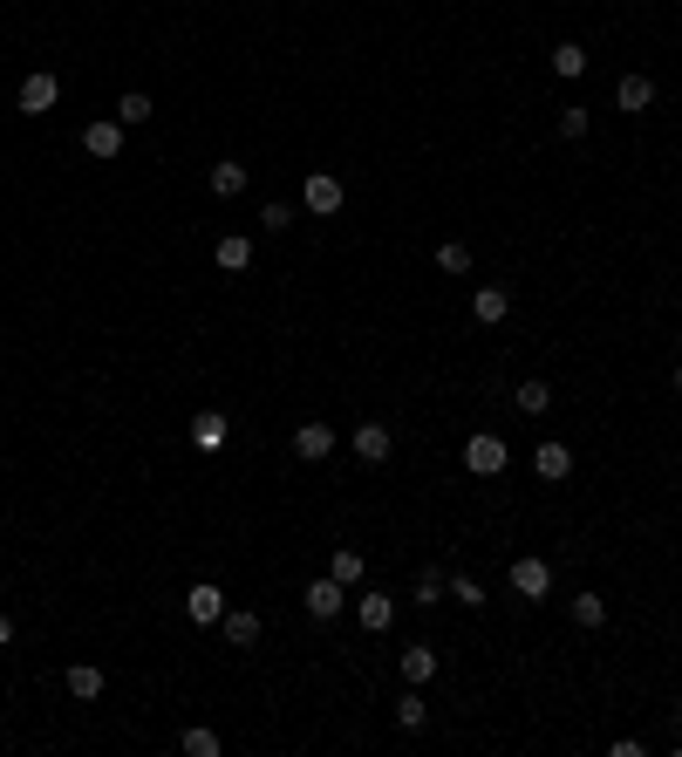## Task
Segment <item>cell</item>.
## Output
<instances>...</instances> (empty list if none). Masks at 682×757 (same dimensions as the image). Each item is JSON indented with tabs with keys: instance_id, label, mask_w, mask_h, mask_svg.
<instances>
[{
	"instance_id": "6da1fadb",
	"label": "cell",
	"mask_w": 682,
	"mask_h": 757,
	"mask_svg": "<svg viewBox=\"0 0 682 757\" xmlns=\"http://www.w3.org/2000/svg\"><path fill=\"white\" fill-rule=\"evenodd\" d=\"M505 437H492V430H478V437H464V471H471V478H498V471H505Z\"/></svg>"
},
{
	"instance_id": "7a4b0ae2",
	"label": "cell",
	"mask_w": 682,
	"mask_h": 757,
	"mask_svg": "<svg viewBox=\"0 0 682 757\" xmlns=\"http://www.w3.org/2000/svg\"><path fill=\"white\" fill-rule=\"evenodd\" d=\"M62 103V82L48 76V69H35V76H21V89H14V110L21 116H48Z\"/></svg>"
},
{
	"instance_id": "3957f363",
	"label": "cell",
	"mask_w": 682,
	"mask_h": 757,
	"mask_svg": "<svg viewBox=\"0 0 682 757\" xmlns=\"http://www.w3.org/2000/svg\"><path fill=\"white\" fill-rule=\"evenodd\" d=\"M335 444H341V430H335V423H321V417H307L301 430H294V457H301V464L335 457Z\"/></svg>"
},
{
	"instance_id": "277c9868",
	"label": "cell",
	"mask_w": 682,
	"mask_h": 757,
	"mask_svg": "<svg viewBox=\"0 0 682 757\" xmlns=\"http://www.w3.org/2000/svg\"><path fill=\"white\" fill-rule=\"evenodd\" d=\"M348 451L362 457V464H389V451H396V437H389V423H355V430H348Z\"/></svg>"
},
{
	"instance_id": "5b68a950",
	"label": "cell",
	"mask_w": 682,
	"mask_h": 757,
	"mask_svg": "<svg viewBox=\"0 0 682 757\" xmlns=\"http://www.w3.org/2000/svg\"><path fill=\"white\" fill-rule=\"evenodd\" d=\"M512 594H519V601H546V594H553V567H546L539 553L512 560Z\"/></svg>"
},
{
	"instance_id": "8992f818",
	"label": "cell",
	"mask_w": 682,
	"mask_h": 757,
	"mask_svg": "<svg viewBox=\"0 0 682 757\" xmlns=\"http://www.w3.org/2000/svg\"><path fill=\"white\" fill-rule=\"evenodd\" d=\"M232 444V423L219 417V410H198L191 417V451H205V457H219Z\"/></svg>"
},
{
	"instance_id": "52a82bcc",
	"label": "cell",
	"mask_w": 682,
	"mask_h": 757,
	"mask_svg": "<svg viewBox=\"0 0 682 757\" xmlns=\"http://www.w3.org/2000/svg\"><path fill=\"white\" fill-rule=\"evenodd\" d=\"M532 471H539L546 485H567V478H573V451L560 444V437H546V444L532 451Z\"/></svg>"
},
{
	"instance_id": "ba28073f",
	"label": "cell",
	"mask_w": 682,
	"mask_h": 757,
	"mask_svg": "<svg viewBox=\"0 0 682 757\" xmlns=\"http://www.w3.org/2000/svg\"><path fill=\"white\" fill-rule=\"evenodd\" d=\"M185 614L198 621V628H212V621L226 614V587H212V580H198V587L185 594Z\"/></svg>"
},
{
	"instance_id": "9c48e42d",
	"label": "cell",
	"mask_w": 682,
	"mask_h": 757,
	"mask_svg": "<svg viewBox=\"0 0 682 757\" xmlns=\"http://www.w3.org/2000/svg\"><path fill=\"white\" fill-rule=\"evenodd\" d=\"M82 151H89V157H103V164H110V157H123V123H116V116L89 123V130H82Z\"/></svg>"
},
{
	"instance_id": "30bf717a",
	"label": "cell",
	"mask_w": 682,
	"mask_h": 757,
	"mask_svg": "<svg viewBox=\"0 0 682 757\" xmlns=\"http://www.w3.org/2000/svg\"><path fill=\"white\" fill-rule=\"evenodd\" d=\"M341 594H348V587H341L335 573H328V580H314V587L301 594V607L314 614V621H335V614H341Z\"/></svg>"
},
{
	"instance_id": "8fae6325",
	"label": "cell",
	"mask_w": 682,
	"mask_h": 757,
	"mask_svg": "<svg viewBox=\"0 0 682 757\" xmlns=\"http://www.w3.org/2000/svg\"><path fill=\"white\" fill-rule=\"evenodd\" d=\"M301 205L307 212H341V178L335 171H314V178L301 185Z\"/></svg>"
},
{
	"instance_id": "7c38bea8",
	"label": "cell",
	"mask_w": 682,
	"mask_h": 757,
	"mask_svg": "<svg viewBox=\"0 0 682 757\" xmlns=\"http://www.w3.org/2000/svg\"><path fill=\"white\" fill-rule=\"evenodd\" d=\"M219 628H226L232 648H253V642H260V614H253V607H226V614H219Z\"/></svg>"
},
{
	"instance_id": "4fadbf2b",
	"label": "cell",
	"mask_w": 682,
	"mask_h": 757,
	"mask_svg": "<svg viewBox=\"0 0 682 757\" xmlns=\"http://www.w3.org/2000/svg\"><path fill=\"white\" fill-rule=\"evenodd\" d=\"M648 103H655V82H648V76H621V82H614V110L642 116Z\"/></svg>"
},
{
	"instance_id": "5bb4252c",
	"label": "cell",
	"mask_w": 682,
	"mask_h": 757,
	"mask_svg": "<svg viewBox=\"0 0 682 757\" xmlns=\"http://www.w3.org/2000/svg\"><path fill=\"white\" fill-rule=\"evenodd\" d=\"M212 260H219V273H246V266H253V239H246V232H226V239L212 246Z\"/></svg>"
},
{
	"instance_id": "9a60e30c",
	"label": "cell",
	"mask_w": 682,
	"mask_h": 757,
	"mask_svg": "<svg viewBox=\"0 0 682 757\" xmlns=\"http://www.w3.org/2000/svg\"><path fill=\"white\" fill-rule=\"evenodd\" d=\"M505 314H512V294H505V287H478V294H471V321H485V328H498Z\"/></svg>"
},
{
	"instance_id": "2e32d148",
	"label": "cell",
	"mask_w": 682,
	"mask_h": 757,
	"mask_svg": "<svg viewBox=\"0 0 682 757\" xmlns=\"http://www.w3.org/2000/svg\"><path fill=\"white\" fill-rule=\"evenodd\" d=\"M396 669H403V682H430V676H437V648L410 642L403 655H396Z\"/></svg>"
},
{
	"instance_id": "e0dca14e",
	"label": "cell",
	"mask_w": 682,
	"mask_h": 757,
	"mask_svg": "<svg viewBox=\"0 0 682 757\" xmlns=\"http://www.w3.org/2000/svg\"><path fill=\"white\" fill-rule=\"evenodd\" d=\"M355 614H362V628H369V635H382V628L396 621V594H362V601H355Z\"/></svg>"
},
{
	"instance_id": "ac0fdd59",
	"label": "cell",
	"mask_w": 682,
	"mask_h": 757,
	"mask_svg": "<svg viewBox=\"0 0 682 757\" xmlns=\"http://www.w3.org/2000/svg\"><path fill=\"white\" fill-rule=\"evenodd\" d=\"M69 696H76V703H96V696H103V669H96V662H69Z\"/></svg>"
},
{
	"instance_id": "d6986e66",
	"label": "cell",
	"mask_w": 682,
	"mask_h": 757,
	"mask_svg": "<svg viewBox=\"0 0 682 757\" xmlns=\"http://www.w3.org/2000/svg\"><path fill=\"white\" fill-rule=\"evenodd\" d=\"M151 116H157V103L144 89H123V103H116V123H123V130H137V123H151Z\"/></svg>"
},
{
	"instance_id": "ffe728a7",
	"label": "cell",
	"mask_w": 682,
	"mask_h": 757,
	"mask_svg": "<svg viewBox=\"0 0 682 757\" xmlns=\"http://www.w3.org/2000/svg\"><path fill=\"white\" fill-rule=\"evenodd\" d=\"M512 403L526 410V417H539V410H553V382H539V376H526L519 389H512Z\"/></svg>"
},
{
	"instance_id": "44dd1931",
	"label": "cell",
	"mask_w": 682,
	"mask_h": 757,
	"mask_svg": "<svg viewBox=\"0 0 682 757\" xmlns=\"http://www.w3.org/2000/svg\"><path fill=\"white\" fill-rule=\"evenodd\" d=\"M553 76H560V82L587 76V48H580V41H560V48H553Z\"/></svg>"
},
{
	"instance_id": "7402d4cb",
	"label": "cell",
	"mask_w": 682,
	"mask_h": 757,
	"mask_svg": "<svg viewBox=\"0 0 682 757\" xmlns=\"http://www.w3.org/2000/svg\"><path fill=\"white\" fill-rule=\"evenodd\" d=\"M328 573H335L341 587H362V573H369V560H362L355 546H335V560H328Z\"/></svg>"
},
{
	"instance_id": "603a6c76",
	"label": "cell",
	"mask_w": 682,
	"mask_h": 757,
	"mask_svg": "<svg viewBox=\"0 0 682 757\" xmlns=\"http://www.w3.org/2000/svg\"><path fill=\"white\" fill-rule=\"evenodd\" d=\"M396 723H403V730H423V723H430V703L417 696V682H410V689L396 696Z\"/></svg>"
},
{
	"instance_id": "cb8c5ba5",
	"label": "cell",
	"mask_w": 682,
	"mask_h": 757,
	"mask_svg": "<svg viewBox=\"0 0 682 757\" xmlns=\"http://www.w3.org/2000/svg\"><path fill=\"white\" fill-rule=\"evenodd\" d=\"M567 614L580 621V628H601V621H607V601H601V594H573Z\"/></svg>"
},
{
	"instance_id": "d4e9b609",
	"label": "cell",
	"mask_w": 682,
	"mask_h": 757,
	"mask_svg": "<svg viewBox=\"0 0 682 757\" xmlns=\"http://www.w3.org/2000/svg\"><path fill=\"white\" fill-rule=\"evenodd\" d=\"M212 191H219V198H239V191H246V164H212Z\"/></svg>"
},
{
	"instance_id": "484cf974",
	"label": "cell",
	"mask_w": 682,
	"mask_h": 757,
	"mask_svg": "<svg viewBox=\"0 0 682 757\" xmlns=\"http://www.w3.org/2000/svg\"><path fill=\"white\" fill-rule=\"evenodd\" d=\"M178 751H185V757H219L226 744H219V730H185V737H178Z\"/></svg>"
},
{
	"instance_id": "4316f807",
	"label": "cell",
	"mask_w": 682,
	"mask_h": 757,
	"mask_svg": "<svg viewBox=\"0 0 682 757\" xmlns=\"http://www.w3.org/2000/svg\"><path fill=\"white\" fill-rule=\"evenodd\" d=\"M437 266H444V273H471V246H464V239H444V246H437Z\"/></svg>"
},
{
	"instance_id": "83f0119b",
	"label": "cell",
	"mask_w": 682,
	"mask_h": 757,
	"mask_svg": "<svg viewBox=\"0 0 682 757\" xmlns=\"http://www.w3.org/2000/svg\"><path fill=\"white\" fill-rule=\"evenodd\" d=\"M451 601L457 607H485V587H478L471 573H451Z\"/></svg>"
},
{
	"instance_id": "f1b7e54d",
	"label": "cell",
	"mask_w": 682,
	"mask_h": 757,
	"mask_svg": "<svg viewBox=\"0 0 682 757\" xmlns=\"http://www.w3.org/2000/svg\"><path fill=\"white\" fill-rule=\"evenodd\" d=\"M437 601H444V573L423 567V573H417V607H437Z\"/></svg>"
},
{
	"instance_id": "f546056e",
	"label": "cell",
	"mask_w": 682,
	"mask_h": 757,
	"mask_svg": "<svg viewBox=\"0 0 682 757\" xmlns=\"http://www.w3.org/2000/svg\"><path fill=\"white\" fill-rule=\"evenodd\" d=\"M560 137H587V103H567V110H560Z\"/></svg>"
},
{
	"instance_id": "4dcf8cb0",
	"label": "cell",
	"mask_w": 682,
	"mask_h": 757,
	"mask_svg": "<svg viewBox=\"0 0 682 757\" xmlns=\"http://www.w3.org/2000/svg\"><path fill=\"white\" fill-rule=\"evenodd\" d=\"M260 226H266V232H287V226H294V212H287V205L273 198V205H266V212H260Z\"/></svg>"
},
{
	"instance_id": "1f68e13d",
	"label": "cell",
	"mask_w": 682,
	"mask_h": 757,
	"mask_svg": "<svg viewBox=\"0 0 682 757\" xmlns=\"http://www.w3.org/2000/svg\"><path fill=\"white\" fill-rule=\"evenodd\" d=\"M14 642V614H7V607H0V648Z\"/></svg>"
},
{
	"instance_id": "d6a6232c",
	"label": "cell",
	"mask_w": 682,
	"mask_h": 757,
	"mask_svg": "<svg viewBox=\"0 0 682 757\" xmlns=\"http://www.w3.org/2000/svg\"><path fill=\"white\" fill-rule=\"evenodd\" d=\"M669 382H676V389H682V362H676V376H669Z\"/></svg>"
}]
</instances>
